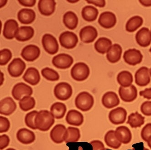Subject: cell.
Segmentation results:
<instances>
[{"label":"cell","instance_id":"cell-1","mask_svg":"<svg viewBox=\"0 0 151 150\" xmlns=\"http://www.w3.org/2000/svg\"><path fill=\"white\" fill-rule=\"evenodd\" d=\"M55 122L53 115L47 110H42L38 112L35 119V125L37 129L42 131L48 130Z\"/></svg>","mask_w":151,"mask_h":150},{"label":"cell","instance_id":"cell-2","mask_svg":"<svg viewBox=\"0 0 151 150\" xmlns=\"http://www.w3.org/2000/svg\"><path fill=\"white\" fill-rule=\"evenodd\" d=\"M94 104V98L92 95L87 92L80 93L75 99L76 107L83 112H86L91 109Z\"/></svg>","mask_w":151,"mask_h":150},{"label":"cell","instance_id":"cell-3","mask_svg":"<svg viewBox=\"0 0 151 150\" xmlns=\"http://www.w3.org/2000/svg\"><path fill=\"white\" fill-rule=\"evenodd\" d=\"M90 70L87 64L80 62L76 63L71 70V75L76 81L81 82L86 79L90 75Z\"/></svg>","mask_w":151,"mask_h":150},{"label":"cell","instance_id":"cell-4","mask_svg":"<svg viewBox=\"0 0 151 150\" xmlns=\"http://www.w3.org/2000/svg\"><path fill=\"white\" fill-rule=\"evenodd\" d=\"M72 93V88L70 84L65 82L57 84L54 88V94L56 98L62 101L69 99Z\"/></svg>","mask_w":151,"mask_h":150},{"label":"cell","instance_id":"cell-5","mask_svg":"<svg viewBox=\"0 0 151 150\" xmlns=\"http://www.w3.org/2000/svg\"><path fill=\"white\" fill-rule=\"evenodd\" d=\"M42 42L43 48L48 53L54 54L58 51L59 45L57 40L52 34L46 33L43 35Z\"/></svg>","mask_w":151,"mask_h":150},{"label":"cell","instance_id":"cell-6","mask_svg":"<svg viewBox=\"0 0 151 150\" xmlns=\"http://www.w3.org/2000/svg\"><path fill=\"white\" fill-rule=\"evenodd\" d=\"M61 45L66 49L74 48L78 42V38L76 33L66 31L61 33L59 37Z\"/></svg>","mask_w":151,"mask_h":150},{"label":"cell","instance_id":"cell-7","mask_svg":"<svg viewBox=\"0 0 151 150\" xmlns=\"http://www.w3.org/2000/svg\"><path fill=\"white\" fill-rule=\"evenodd\" d=\"M26 65L21 59L16 58L9 64L7 68L8 72L11 76L17 78L21 76L25 69Z\"/></svg>","mask_w":151,"mask_h":150},{"label":"cell","instance_id":"cell-8","mask_svg":"<svg viewBox=\"0 0 151 150\" xmlns=\"http://www.w3.org/2000/svg\"><path fill=\"white\" fill-rule=\"evenodd\" d=\"M12 93L14 99L20 100L24 96L32 95L33 90L28 85L23 83H19L13 87Z\"/></svg>","mask_w":151,"mask_h":150},{"label":"cell","instance_id":"cell-9","mask_svg":"<svg viewBox=\"0 0 151 150\" xmlns=\"http://www.w3.org/2000/svg\"><path fill=\"white\" fill-rule=\"evenodd\" d=\"M74 62V59L70 54L65 53L60 54L53 57L52 64L58 68H69Z\"/></svg>","mask_w":151,"mask_h":150},{"label":"cell","instance_id":"cell-10","mask_svg":"<svg viewBox=\"0 0 151 150\" xmlns=\"http://www.w3.org/2000/svg\"><path fill=\"white\" fill-rule=\"evenodd\" d=\"M127 116V112L126 110L122 107H118L110 111L109 119L112 124L119 125L125 123Z\"/></svg>","mask_w":151,"mask_h":150},{"label":"cell","instance_id":"cell-11","mask_svg":"<svg viewBox=\"0 0 151 150\" xmlns=\"http://www.w3.org/2000/svg\"><path fill=\"white\" fill-rule=\"evenodd\" d=\"M135 83L140 87H145L151 82L149 70L147 67H142L136 72Z\"/></svg>","mask_w":151,"mask_h":150},{"label":"cell","instance_id":"cell-12","mask_svg":"<svg viewBox=\"0 0 151 150\" xmlns=\"http://www.w3.org/2000/svg\"><path fill=\"white\" fill-rule=\"evenodd\" d=\"M40 49L35 44H29L23 48L21 52L22 57L27 62H33L40 57Z\"/></svg>","mask_w":151,"mask_h":150},{"label":"cell","instance_id":"cell-13","mask_svg":"<svg viewBox=\"0 0 151 150\" xmlns=\"http://www.w3.org/2000/svg\"><path fill=\"white\" fill-rule=\"evenodd\" d=\"M119 94L122 101L130 103L135 100L137 98V89L133 85H132L128 88L120 87L119 89Z\"/></svg>","mask_w":151,"mask_h":150},{"label":"cell","instance_id":"cell-14","mask_svg":"<svg viewBox=\"0 0 151 150\" xmlns=\"http://www.w3.org/2000/svg\"><path fill=\"white\" fill-rule=\"evenodd\" d=\"M124 61L127 63L132 66H135L142 62L143 56L140 51L135 49L126 51L123 55Z\"/></svg>","mask_w":151,"mask_h":150},{"label":"cell","instance_id":"cell-15","mask_svg":"<svg viewBox=\"0 0 151 150\" xmlns=\"http://www.w3.org/2000/svg\"><path fill=\"white\" fill-rule=\"evenodd\" d=\"M98 36V32L94 27L86 26L81 29L80 36L81 41L85 43H90L95 41Z\"/></svg>","mask_w":151,"mask_h":150},{"label":"cell","instance_id":"cell-16","mask_svg":"<svg viewBox=\"0 0 151 150\" xmlns=\"http://www.w3.org/2000/svg\"><path fill=\"white\" fill-rule=\"evenodd\" d=\"M16 109V104L11 97L4 98L0 102V113L1 114L9 116Z\"/></svg>","mask_w":151,"mask_h":150},{"label":"cell","instance_id":"cell-17","mask_svg":"<svg viewBox=\"0 0 151 150\" xmlns=\"http://www.w3.org/2000/svg\"><path fill=\"white\" fill-rule=\"evenodd\" d=\"M98 22L104 28H111L116 24V17L113 12L109 11L104 12L100 15Z\"/></svg>","mask_w":151,"mask_h":150},{"label":"cell","instance_id":"cell-18","mask_svg":"<svg viewBox=\"0 0 151 150\" xmlns=\"http://www.w3.org/2000/svg\"><path fill=\"white\" fill-rule=\"evenodd\" d=\"M115 136L121 143L127 144L132 139L131 130L127 126H121L117 127L115 131Z\"/></svg>","mask_w":151,"mask_h":150},{"label":"cell","instance_id":"cell-19","mask_svg":"<svg viewBox=\"0 0 151 150\" xmlns=\"http://www.w3.org/2000/svg\"><path fill=\"white\" fill-rule=\"evenodd\" d=\"M136 39L141 46H148L151 43V31L148 28H142L136 33Z\"/></svg>","mask_w":151,"mask_h":150},{"label":"cell","instance_id":"cell-20","mask_svg":"<svg viewBox=\"0 0 151 150\" xmlns=\"http://www.w3.org/2000/svg\"><path fill=\"white\" fill-rule=\"evenodd\" d=\"M18 22L13 19H8L4 24L3 34L7 39H13L19 28Z\"/></svg>","mask_w":151,"mask_h":150},{"label":"cell","instance_id":"cell-21","mask_svg":"<svg viewBox=\"0 0 151 150\" xmlns=\"http://www.w3.org/2000/svg\"><path fill=\"white\" fill-rule=\"evenodd\" d=\"M120 102V99L117 94L111 91L104 94L102 98V104L105 108L108 109L116 107Z\"/></svg>","mask_w":151,"mask_h":150},{"label":"cell","instance_id":"cell-22","mask_svg":"<svg viewBox=\"0 0 151 150\" xmlns=\"http://www.w3.org/2000/svg\"><path fill=\"white\" fill-rule=\"evenodd\" d=\"M17 138L19 142L25 145L31 144L35 140V135L31 130L22 128L17 131Z\"/></svg>","mask_w":151,"mask_h":150},{"label":"cell","instance_id":"cell-23","mask_svg":"<svg viewBox=\"0 0 151 150\" xmlns=\"http://www.w3.org/2000/svg\"><path fill=\"white\" fill-rule=\"evenodd\" d=\"M22 78L24 81L32 86L36 85L40 81V72L36 68L33 67L27 70Z\"/></svg>","mask_w":151,"mask_h":150},{"label":"cell","instance_id":"cell-24","mask_svg":"<svg viewBox=\"0 0 151 150\" xmlns=\"http://www.w3.org/2000/svg\"><path fill=\"white\" fill-rule=\"evenodd\" d=\"M56 4L55 0H40L38 3V9L43 15L50 16L55 12Z\"/></svg>","mask_w":151,"mask_h":150},{"label":"cell","instance_id":"cell-25","mask_svg":"<svg viewBox=\"0 0 151 150\" xmlns=\"http://www.w3.org/2000/svg\"><path fill=\"white\" fill-rule=\"evenodd\" d=\"M66 121L71 125L80 126L84 122V116L82 114L76 110H70L66 117Z\"/></svg>","mask_w":151,"mask_h":150},{"label":"cell","instance_id":"cell-26","mask_svg":"<svg viewBox=\"0 0 151 150\" xmlns=\"http://www.w3.org/2000/svg\"><path fill=\"white\" fill-rule=\"evenodd\" d=\"M65 126L62 124H58L53 127L50 133V136L52 141L56 144L64 142V134L66 130Z\"/></svg>","mask_w":151,"mask_h":150},{"label":"cell","instance_id":"cell-27","mask_svg":"<svg viewBox=\"0 0 151 150\" xmlns=\"http://www.w3.org/2000/svg\"><path fill=\"white\" fill-rule=\"evenodd\" d=\"M17 18L20 22L23 24H30L35 21L36 18L35 12L30 8L21 9L17 13Z\"/></svg>","mask_w":151,"mask_h":150},{"label":"cell","instance_id":"cell-28","mask_svg":"<svg viewBox=\"0 0 151 150\" xmlns=\"http://www.w3.org/2000/svg\"><path fill=\"white\" fill-rule=\"evenodd\" d=\"M35 30L33 28L27 26H23L18 28L15 38L20 41H25L31 39L34 36Z\"/></svg>","mask_w":151,"mask_h":150},{"label":"cell","instance_id":"cell-29","mask_svg":"<svg viewBox=\"0 0 151 150\" xmlns=\"http://www.w3.org/2000/svg\"><path fill=\"white\" fill-rule=\"evenodd\" d=\"M122 52V48L120 45L117 43L113 44L107 53V59L110 62L115 63L120 60Z\"/></svg>","mask_w":151,"mask_h":150},{"label":"cell","instance_id":"cell-30","mask_svg":"<svg viewBox=\"0 0 151 150\" xmlns=\"http://www.w3.org/2000/svg\"><path fill=\"white\" fill-rule=\"evenodd\" d=\"M80 130L78 128L74 127H69L66 130L64 134V141L66 143L77 142L81 138Z\"/></svg>","mask_w":151,"mask_h":150},{"label":"cell","instance_id":"cell-31","mask_svg":"<svg viewBox=\"0 0 151 150\" xmlns=\"http://www.w3.org/2000/svg\"><path fill=\"white\" fill-rule=\"evenodd\" d=\"M112 45V42L109 38L105 37L100 38L95 43V48L98 52L102 54L107 53Z\"/></svg>","mask_w":151,"mask_h":150},{"label":"cell","instance_id":"cell-32","mask_svg":"<svg viewBox=\"0 0 151 150\" xmlns=\"http://www.w3.org/2000/svg\"><path fill=\"white\" fill-rule=\"evenodd\" d=\"M117 81L121 87L128 88L132 85L133 81V76L128 71H122L117 75Z\"/></svg>","mask_w":151,"mask_h":150},{"label":"cell","instance_id":"cell-33","mask_svg":"<svg viewBox=\"0 0 151 150\" xmlns=\"http://www.w3.org/2000/svg\"><path fill=\"white\" fill-rule=\"evenodd\" d=\"M63 22L70 29H74L78 24V18L76 14L72 11H68L64 15Z\"/></svg>","mask_w":151,"mask_h":150},{"label":"cell","instance_id":"cell-34","mask_svg":"<svg viewBox=\"0 0 151 150\" xmlns=\"http://www.w3.org/2000/svg\"><path fill=\"white\" fill-rule=\"evenodd\" d=\"M98 9L94 6H86L83 8L81 14L82 17L87 21H95L98 15Z\"/></svg>","mask_w":151,"mask_h":150},{"label":"cell","instance_id":"cell-35","mask_svg":"<svg viewBox=\"0 0 151 150\" xmlns=\"http://www.w3.org/2000/svg\"><path fill=\"white\" fill-rule=\"evenodd\" d=\"M145 118L137 111L129 115L127 123L129 124L132 128L141 127L145 123Z\"/></svg>","mask_w":151,"mask_h":150},{"label":"cell","instance_id":"cell-36","mask_svg":"<svg viewBox=\"0 0 151 150\" xmlns=\"http://www.w3.org/2000/svg\"><path fill=\"white\" fill-rule=\"evenodd\" d=\"M67 111L65 105L60 102L53 104L50 108V112L56 119H61L65 116Z\"/></svg>","mask_w":151,"mask_h":150},{"label":"cell","instance_id":"cell-37","mask_svg":"<svg viewBox=\"0 0 151 150\" xmlns=\"http://www.w3.org/2000/svg\"><path fill=\"white\" fill-rule=\"evenodd\" d=\"M104 140L107 146L113 149H119L122 145V143L116 138L113 130H110L106 133Z\"/></svg>","mask_w":151,"mask_h":150},{"label":"cell","instance_id":"cell-38","mask_svg":"<svg viewBox=\"0 0 151 150\" xmlns=\"http://www.w3.org/2000/svg\"><path fill=\"white\" fill-rule=\"evenodd\" d=\"M143 22L142 17L139 16H135L131 17L126 24V30L129 32H133L142 25Z\"/></svg>","mask_w":151,"mask_h":150},{"label":"cell","instance_id":"cell-39","mask_svg":"<svg viewBox=\"0 0 151 150\" xmlns=\"http://www.w3.org/2000/svg\"><path fill=\"white\" fill-rule=\"evenodd\" d=\"M35 99L31 96H24L20 100L19 103L20 108L25 112L35 108Z\"/></svg>","mask_w":151,"mask_h":150},{"label":"cell","instance_id":"cell-40","mask_svg":"<svg viewBox=\"0 0 151 150\" xmlns=\"http://www.w3.org/2000/svg\"><path fill=\"white\" fill-rule=\"evenodd\" d=\"M42 76L48 81H58L60 79V75L58 73L52 69L46 67L42 70Z\"/></svg>","mask_w":151,"mask_h":150},{"label":"cell","instance_id":"cell-41","mask_svg":"<svg viewBox=\"0 0 151 150\" xmlns=\"http://www.w3.org/2000/svg\"><path fill=\"white\" fill-rule=\"evenodd\" d=\"M38 112L36 110L27 113L25 118V122L27 127L32 130H36L35 125V119Z\"/></svg>","mask_w":151,"mask_h":150},{"label":"cell","instance_id":"cell-42","mask_svg":"<svg viewBox=\"0 0 151 150\" xmlns=\"http://www.w3.org/2000/svg\"><path fill=\"white\" fill-rule=\"evenodd\" d=\"M12 54L11 51L8 49H4L0 51V64L4 66L7 64L12 58Z\"/></svg>","mask_w":151,"mask_h":150},{"label":"cell","instance_id":"cell-43","mask_svg":"<svg viewBox=\"0 0 151 150\" xmlns=\"http://www.w3.org/2000/svg\"><path fill=\"white\" fill-rule=\"evenodd\" d=\"M141 136L142 140L147 142L151 136V123H148L142 128L141 131Z\"/></svg>","mask_w":151,"mask_h":150},{"label":"cell","instance_id":"cell-44","mask_svg":"<svg viewBox=\"0 0 151 150\" xmlns=\"http://www.w3.org/2000/svg\"><path fill=\"white\" fill-rule=\"evenodd\" d=\"M0 132L1 133H4L8 131L10 127V123L7 118L1 116L0 117Z\"/></svg>","mask_w":151,"mask_h":150},{"label":"cell","instance_id":"cell-45","mask_svg":"<svg viewBox=\"0 0 151 150\" xmlns=\"http://www.w3.org/2000/svg\"><path fill=\"white\" fill-rule=\"evenodd\" d=\"M141 111L145 116H151V101H145L141 105Z\"/></svg>","mask_w":151,"mask_h":150},{"label":"cell","instance_id":"cell-46","mask_svg":"<svg viewBox=\"0 0 151 150\" xmlns=\"http://www.w3.org/2000/svg\"><path fill=\"white\" fill-rule=\"evenodd\" d=\"M10 143V138L6 134L1 135L0 136V149L3 150L7 147Z\"/></svg>","mask_w":151,"mask_h":150},{"label":"cell","instance_id":"cell-47","mask_svg":"<svg viewBox=\"0 0 151 150\" xmlns=\"http://www.w3.org/2000/svg\"><path fill=\"white\" fill-rule=\"evenodd\" d=\"M90 144L93 147V150H105V146L102 141L99 140H94L90 142Z\"/></svg>","mask_w":151,"mask_h":150},{"label":"cell","instance_id":"cell-48","mask_svg":"<svg viewBox=\"0 0 151 150\" xmlns=\"http://www.w3.org/2000/svg\"><path fill=\"white\" fill-rule=\"evenodd\" d=\"M87 2L90 4H94L96 6L103 7L106 5L105 0H86Z\"/></svg>","mask_w":151,"mask_h":150},{"label":"cell","instance_id":"cell-49","mask_svg":"<svg viewBox=\"0 0 151 150\" xmlns=\"http://www.w3.org/2000/svg\"><path fill=\"white\" fill-rule=\"evenodd\" d=\"M139 94L145 99H151V88H146L143 91H140Z\"/></svg>","mask_w":151,"mask_h":150},{"label":"cell","instance_id":"cell-50","mask_svg":"<svg viewBox=\"0 0 151 150\" xmlns=\"http://www.w3.org/2000/svg\"><path fill=\"white\" fill-rule=\"evenodd\" d=\"M19 3L26 7H32L36 2V0H18Z\"/></svg>","mask_w":151,"mask_h":150},{"label":"cell","instance_id":"cell-51","mask_svg":"<svg viewBox=\"0 0 151 150\" xmlns=\"http://www.w3.org/2000/svg\"><path fill=\"white\" fill-rule=\"evenodd\" d=\"M132 147H133V150H149V149L144 147L143 143L142 142L134 144L132 146Z\"/></svg>","mask_w":151,"mask_h":150},{"label":"cell","instance_id":"cell-52","mask_svg":"<svg viewBox=\"0 0 151 150\" xmlns=\"http://www.w3.org/2000/svg\"><path fill=\"white\" fill-rule=\"evenodd\" d=\"M139 2L144 6H151V0H140Z\"/></svg>","mask_w":151,"mask_h":150},{"label":"cell","instance_id":"cell-53","mask_svg":"<svg viewBox=\"0 0 151 150\" xmlns=\"http://www.w3.org/2000/svg\"><path fill=\"white\" fill-rule=\"evenodd\" d=\"M7 2V0H1V1H0V3H1L0 4V7H1V8L3 7L5 5Z\"/></svg>","mask_w":151,"mask_h":150},{"label":"cell","instance_id":"cell-54","mask_svg":"<svg viewBox=\"0 0 151 150\" xmlns=\"http://www.w3.org/2000/svg\"><path fill=\"white\" fill-rule=\"evenodd\" d=\"M1 85H2L4 80V74L1 72Z\"/></svg>","mask_w":151,"mask_h":150},{"label":"cell","instance_id":"cell-55","mask_svg":"<svg viewBox=\"0 0 151 150\" xmlns=\"http://www.w3.org/2000/svg\"><path fill=\"white\" fill-rule=\"evenodd\" d=\"M147 143L148 146H149V147H150V149H151V136L149 138L148 141H147Z\"/></svg>","mask_w":151,"mask_h":150},{"label":"cell","instance_id":"cell-56","mask_svg":"<svg viewBox=\"0 0 151 150\" xmlns=\"http://www.w3.org/2000/svg\"><path fill=\"white\" fill-rule=\"evenodd\" d=\"M67 1L70 3H76L79 1V0H68Z\"/></svg>","mask_w":151,"mask_h":150},{"label":"cell","instance_id":"cell-57","mask_svg":"<svg viewBox=\"0 0 151 150\" xmlns=\"http://www.w3.org/2000/svg\"><path fill=\"white\" fill-rule=\"evenodd\" d=\"M6 150H15V149H13V148H8V149H6Z\"/></svg>","mask_w":151,"mask_h":150},{"label":"cell","instance_id":"cell-58","mask_svg":"<svg viewBox=\"0 0 151 150\" xmlns=\"http://www.w3.org/2000/svg\"><path fill=\"white\" fill-rule=\"evenodd\" d=\"M149 72H150V76L151 77V68L150 69V70H149Z\"/></svg>","mask_w":151,"mask_h":150},{"label":"cell","instance_id":"cell-59","mask_svg":"<svg viewBox=\"0 0 151 150\" xmlns=\"http://www.w3.org/2000/svg\"><path fill=\"white\" fill-rule=\"evenodd\" d=\"M105 150H111V149H108V148H106V149H105Z\"/></svg>","mask_w":151,"mask_h":150},{"label":"cell","instance_id":"cell-60","mask_svg":"<svg viewBox=\"0 0 151 150\" xmlns=\"http://www.w3.org/2000/svg\"><path fill=\"white\" fill-rule=\"evenodd\" d=\"M149 51H150V52L151 53V48H150V50H149Z\"/></svg>","mask_w":151,"mask_h":150},{"label":"cell","instance_id":"cell-61","mask_svg":"<svg viewBox=\"0 0 151 150\" xmlns=\"http://www.w3.org/2000/svg\"></svg>","mask_w":151,"mask_h":150}]
</instances>
